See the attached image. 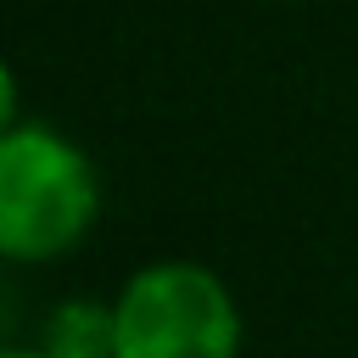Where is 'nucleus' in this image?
Segmentation results:
<instances>
[{"mask_svg": "<svg viewBox=\"0 0 358 358\" xmlns=\"http://www.w3.org/2000/svg\"><path fill=\"white\" fill-rule=\"evenodd\" d=\"M101 213L95 162L50 123L11 117L0 134V252L17 263L62 257Z\"/></svg>", "mask_w": 358, "mask_h": 358, "instance_id": "nucleus-1", "label": "nucleus"}, {"mask_svg": "<svg viewBox=\"0 0 358 358\" xmlns=\"http://www.w3.org/2000/svg\"><path fill=\"white\" fill-rule=\"evenodd\" d=\"M117 358H241L229 285L190 257L134 268L117 291Z\"/></svg>", "mask_w": 358, "mask_h": 358, "instance_id": "nucleus-2", "label": "nucleus"}, {"mask_svg": "<svg viewBox=\"0 0 358 358\" xmlns=\"http://www.w3.org/2000/svg\"><path fill=\"white\" fill-rule=\"evenodd\" d=\"M45 352L50 358H117V302H95V296L56 302L45 324Z\"/></svg>", "mask_w": 358, "mask_h": 358, "instance_id": "nucleus-3", "label": "nucleus"}, {"mask_svg": "<svg viewBox=\"0 0 358 358\" xmlns=\"http://www.w3.org/2000/svg\"><path fill=\"white\" fill-rule=\"evenodd\" d=\"M6 358H50V352H45V347H39V352H28V347H11Z\"/></svg>", "mask_w": 358, "mask_h": 358, "instance_id": "nucleus-4", "label": "nucleus"}]
</instances>
